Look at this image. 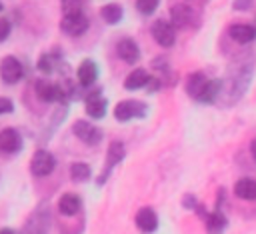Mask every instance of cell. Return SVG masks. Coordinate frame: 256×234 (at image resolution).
<instances>
[{"label": "cell", "mask_w": 256, "mask_h": 234, "mask_svg": "<svg viewBox=\"0 0 256 234\" xmlns=\"http://www.w3.org/2000/svg\"><path fill=\"white\" fill-rule=\"evenodd\" d=\"M250 78H252V58H244L240 66L232 68L230 70V76H228V82L222 80V92H224V100L228 104H234L236 100L242 98V94L246 92L248 84H250Z\"/></svg>", "instance_id": "cell-1"}, {"label": "cell", "mask_w": 256, "mask_h": 234, "mask_svg": "<svg viewBox=\"0 0 256 234\" xmlns=\"http://www.w3.org/2000/svg\"><path fill=\"white\" fill-rule=\"evenodd\" d=\"M148 112L146 104L140 100H122L114 106V118L118 122H128L134 118H142Z\"/></svg>", "instance_id": "cell-2"}, {"label": "cell", "mask_w": 256, "mask_h": 234, "mask_svg": "<svg viewBox=\"0 0 256 234\" xmlns=\"http://www.w3.org/2000/svg\"><path fill=\"white\" fill-rule=\"evenodd\" d=\"M54 166H56V158L48 150H36L32 160H30V172L38 178H44V176L52 174Z\"/></svg>", "instance_id": "cell-3"}, {"label": "cell", "mask_w": 256, "mask_h": 234, "mask_svg": "<svg viewBox=\"0 0 256 234\" xmlns=\"http://www.w3.org/2000/svg\"><path fill=\"white\" fill-rule=\"evenodd\" d=\"M150 32H152V38L164 48H170L176 42V30L168 20H162V18L154 20L150 26Z\"/></svg>", "instance_id": "cell-4"}, {"label": "cell", "mask_w": 256, "mask_h": 234, "mask_svg": "<svg viewBox=\"0 0 256 234\" xmlns=\"http://www.w3.org/2000/svg\"><path fill=\"white\" fill-rule=\"evenodd\" d=\"M62 32H66L68 36H80L88 30V18L84 16V12H74V14H64L62 22H60Z\"/></svg>", "instance_id": "cell-5"}, {"label": "cell", "mask_w": 256, "mask_h": 234, "mask_svg": "<svg viewBox=\"0 0 256 234\" xmlns=\"http://www.w3.org/2000/svg\"><path fill=\"white\" fill-rule=\"evenodd\" d=\"M0 76L6 84H14L24 76V66L16 56H6L0 62Z\"/></svg>", "instance_id": "cell-6"}, {"label": "cell", "mask_w": 256, "mask_h": 234, "mask_svg": "<svg viewBox=\"0 0 256 234\" xmlns=\"http://www.w3.org/2000/svg\"><path fill=\"white\" fill-rule=\"evenodd\" d=\"M124 156H126V148H124V142H120V140H114V142L108 146V154H106L104 172L100 174V178H98V184H104V180L108 178V174L112 172V168H114L118 162H122V160H124Z\"/></svg>", "instance_id": "cell-7"}, {"label": "cell", "mask_w": 256, "mask_h": 234, "mask_svg": "<svg viewBox=\"0 0 256 234\" xmlns=\"http://www.w3.org/2000/svg\"><path fill=\"white\" fill-rule=\"evenodd\" d=\"M72 132H74L82 142H86V144H90V146L98 144V142L102 140V136H104L102 130L96 128L94 124H90L88 120H76L74 126H72Z\"/></svg>", "instance_id": "cell-8"}, {"label": "cell", "mask_w": 256, "mask_h": 234, "mask_svg": "<svg viewBox=\"0 0 256 234\" xmlns=\"http://www.w3.org/2000/svg\"><path fill=\"white\" fill-rule=\"evenodd\" d=\"M36 96L42 100V102H58V100H66L64 98V92H62V86L60 84H54V82H48V80H38L36 86Z\"/></svg>", "instance_id": "cell-9"}, {"label": "cell", "mask_w": 256, "mask_h": 234, "mask_svg": "<svg viewBox=\"0 0 256 234\" xmlns=\"http://www.w3.org/2000/svg\"><path fill=\"white\" fill-rule=\"evenodd\" d=\"M194 18H196V14H194L192 6H188V4H174L170 8V24L174 28H186L194 22Z\"/></svg>", "instance_id": "cell-10"}, {"label": "cell", "mask_w": 256, "mask_h": 234, "mask_svg": "<svg viewBox=\"0 0 256 234\" xmlns=\"http://www.w3.org/2000/svg\"><path fill=\"white\" fill-rule=\"evenodd\" d=\"M76 76H78V84L82 88H90L96 82V78H98V66H96V62L90 60V58L82 60L80 66H78V70H76Z\"/></svg>", "instance_id": "cell-11"}, {"label": "cell", "mask_w": 256, "mask_h": 234, "mask_svg": "<svg viewBox=\"0 0 256 234\" xmlns=\"http://www.w3.org/2000/svg\"><path fill=\"white\" fill-rule=\"evenodd\" d=\"M22 148V136L16 128H4L0 132V150L6 154H14L20 152Z\"/></svg>", "instance_id": "cell-12"}, {"label": "cell", "mask_w": 256, "mask_h": 234, "mask_svg": "<svg viewBox=\"0 0 256 234\" xmlns=\"http://www.w3.org/2000/svg\"><path fill=\"white\" fill-rule=\"evenodd\" d=\"M222 194H224V190H220V198H218L216 210L210 212V214H206V228H208V234H222V230L228 226V220H226V216H224L222 210H220Z\"/></svg>", "instance_id": "cell-13"}, {"label": "cell", "mask_w": 256, "mask_h": 234, "mask_svg": "<svg viewBox=\"0 0 256 234\" xmlns=\"http://www.w3.org/2000/svg\"><path fill=\"white\" fill-rule=\"evenodd\" d=\"M116 54H118L120 60H124L128 64H134L140 58V48L132 38H122L116 44Z\"/></svg>", "instance_id": "cell-14"}, {"label": "cell", "mask_w": 256, "mask_h": 234, "mask_svg": "<svg viewBox=\"0 0 256 234\" xmlns=\"http://www.w3.org/2000/svg\"><path fill=\"white\" fill-rule=\"evenodd\" d=\"M106 106H108V104H106V98L100 96V90H96V92H92V94L86 96V114H88L90 118H94V120L104 118Z\"/></svg>", "instance_id": "cell-15"}, {"label": "cell", "mask_w": 256, "mask_h": 234, "mask_svg": "<svg viewBox=\"0 0 256 234\" xmlns=\"http://www.w3.org/2000/svg\"><path fill=\"white\" fill-rule=\"evenodd\" d=\"M136 226L142 230V232H154L158 228V216L156 212L150 208V206H144L136 212V218H134Z\"/></svg>", "instance_id": "cell-16"}, {"label": "cell", "mask_w": 256, "mask_h": 234, "mask_svg": "<svg viewBox=\"0 0 256 234\" xmlns=\"http://www.w3.org/2000/svg\"><path fill=\"white\" fill-rule=\"evenodd\" d=\"M228 34L238 44H248V42H252L256 38V28L252 24H232L228 28Z\"/></svg>", "instance_id": "cell-17"}, {"label": "cell", "mask_w": 256, "mask_h": 234, "mask_svg": "<svg viewBox=\"0 0 256 234\" xmlns=\"http://www.w3.org/2000/svg\"><path fill=\"white\" fill-rule=\"evenodd\" d=\"M150 74H148V70H144V68H136V70H132L128 76H126V80H124V88L126 90H138V88H144V86H148V82H150Z\"/></svg>", "instance_id": "cell-18"}, {"label": "cell", "mask_w": 256, "mask_h": 234, "mask_svg": "<svg viewBox=\"0 0 256 234\" xmlns=\"http://www.w3.org/2000/svg\"><path fill=\"white\" fill-rule=\"evenodd\" d=\"M58 210L64 216H74L80 210V196L74 192H64L58 200Z\"/></svg>", "instance_id": "cell-19"}, {"label": "cell", "mask_w": 256, "mask_h": 234, "mask_svg": "<svg viewBox=\"0 0 256 234\" xmlns=\"http://www.w3.org/2000/svg\"><path fill=\"white\" fill-rule=\"evenodd\" d=\"M206 82H208V78H206L204 72H192V74L186 78V92H188L194 100H198V96L202 94Z\"/></svg>", "instance_id": "cell-20"}, {"label": "cell", "mask_w": 256, "mask_h": 234, "mask_svg": "<svg viewBox=\"0 0 256 234\" xmlns=\"http://www.w3.org/2000/svg\"><path fill=\"white\" fill-rule=\"evenodd\" d=\"M234 194L242 200H256V180L254 178H240L234 184Z\"/></svg>", "instance_id": "cell-21"}, {"label": "cell", "mask_w": 256, "mask_h": 234, "mask_svg": "<svg viewBox=\"0 0 256 234\" xmlns=\"http://www.w3.org/2000/svg\"><path fill=\"white\" fill-rule=\"evenodd\" d=\"M220 94H222V80H218V78L208 80L206 86H204V90H202V94L198 96V102H202V104H212V102H216V98H218Z\"/></svg>", "instance_id": "cell-22"}, {"label": "cell", "mask_w": 256, "mask_h": 234, "mask_svg": "<svg viewBox=\"0 0 256 234\" xmlns=\"http://www.w3.org/2000/svg\"><path fill=\"white\" fill-rule=\"evenodd\" d=\"M100 16L108 24H118L122 20L124 12H122V6L120 4H104L102 10H100Z\"/></svg>", "instance_id": "cell-23"}, {"label": "cell", "mask_w": 256, "mask_h": 234, "mask_svg": "<svg viewBox=\"0 0 256 234\" xmlns=\"http://www.w3.org/2000/svg\"><path fill=\"white\" fill-rule=\"evenodd\" d=\"M90 174H92V170H90V166L86 162H74L70 166V178L74 182H84V180L90 178Z\"/></svg>", "instance_id": "cell-24"}, {"label": "cell", "mask_w": 256, "mask_h": 234, "mask_svg": "<svg viewBox=\"0 0 256 234\" xmlns=\"http://www.w3.org/2000/svg\"><path fill=\"white\" fill-rule=\"evenodd\" d=\"M54 54H50V52H44L40 58H38V70L40 72H44V74H50L52 70H54Z\"/></svg>", "instance_id": "cell-25"}, {"label": "cell", "mask_w": 256, "mask_h": 234, "mask_svg": "<svg viewBox=\"0 0 256 234\" xmlns=\"http://www.w3.org/2000/svg\"><path fill=\"white\" fill-rule=\"evenodd\" d=\"M158 4H160V0H136V8L144 16H150L158 8Z\"/></svg>", "instance_id": "cell-26"}, {"label": "cell", "mask_w": 256, "mask_h": 234, "mask_svg": "<svg viewBox=\"0 0 256 234\" xmlns=\"http://www.w3.org/2000/svg\"><path fill=\"white\" fill-rule=\"evenodd\" d=\"M64 14H74V12H82V0H60Z\"/></svg>", "instance_id": "cell-27"}, {"label": "cell", "mask_w": 256, "mask_h": 234, "mask_svg": "<svg viewBox=\"0 0 256 234\" xmlns=\"http://www.w3.org/2000/svg\"><path fill=\"white\" fill-rule=\"evenodd\" d=\"M10 112H14V102L10 98H6V96H0V116L2 114H10Z\"/></svg>", "instance_id": "cell-28"}, {"label": "cell", "mask_w": 256, "mask_h": 234, "mask_svg": "<svg viewBox=\"0 0 256 234\" xmlns=\"http://www.w3.org/2000/svg\"><path fill=\"white\" fill-rule=\"evenodd\" d=\"M10 30H12L10 20L8 18H0V42H4L10 36Z\"/></svg>", "instance_id": "cell-29"}, {"label": "cell", "mask_w": 256, "mask_h": 234, "mask_svg": "<svg viewBox=\"0 0 256 234\" xmlns=\"http://www.w3.org/2000/svg\"><path fill=\"white\" fill-rule=\"evenodd\" d=\"M254 6V0H234L232 2V8L234 10H248Z\"/></svg>", "instance_id": "cell-30"}, {"label": "cell", "mask_w": 256, "mask_h": 234, "mask_svg": "<svg viewBox=\"0 0 256 234\" xmlns=\"http://www.w3.org/2000/svg\"><path fill=\"white\" fill-rule=\"evenodd\" d=\"M182 204H184L186 208H196V206H198V204H196V198H194V196H190V194H186V196H184Z\"/></svg>", "instance_id": "cell-31"}, {"label": "cell", "mask_w": 256, "mask_h": 234, "mask_svg": "<svg viewBox=\"0 0 256 234\" xmlns=\"http://www.w3.org/2000/svg\"><path fill=\"white\" fill-rule=\"evenodd\" d=\"M250 152H252V158H254V162H256V138H254L252 144H250Z\"/></svg>", "instance_id": "cell-32"}, {"label": "cell", "mask_w": 256, "mask_h": 234, "mask_svg": "<svg viewBox=\"0 0 256 234\" xmlns=\"http://www.w3.org/2000/svg\"><path fill=\"white\" fill-rule=\"evenodd\" d=\"M0 234H16V232H14L12 228H2V230H0Z\"/></svg>", "instance_id": "cell-33"}, {"label": "cell", "mask_w": 256, "mask_h": 234, "mask_svg": "<svg viewBox=\"0 0 256 234\" xmlns=\"http://www.w3.org/2000/svg\"><path fill=\"white\" fill-rule=\"evenodd\" d=\"M2 10H4V4H2V2H0V12H2Z\"/></svg>", "instance_id": "cell-34"}]
</instances>
